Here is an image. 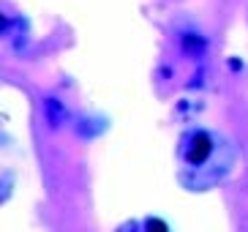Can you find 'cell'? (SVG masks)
I'll list each match as a JSON object with an SVG mask.
<instances>
[{
  "instance_id": "6da1fadb",
  "label": "cell",
  "mask_w": 248,
  "mask_h": 232,
  "mask_svg": "<svg viewBox=\"0 0 248 232\" xmlns=\"http://www.w3.org/2000/svg\"><path fill=\"white\" fill-rule=\"evenodd\" d=\"M237 153L224 134L191 129L177 142V175L188 191H207L229 178Z\"/></svg>"
},
{
  "instance_id": "3957f363",
  "label": "cell",
  "mask_w": 248,
  "mask_h": 232,
  "mask_svg": "<svg viewBox=\"0 0 248 232\" xmlns=\"http://www.w3.org/2000/svg\"><path fill=\"white\" fill-rule=\"evenodd\" d=\"M46 109H49V112H46L49 123H52V126H58V123H60V112H63V109H60V104L49 99V101H46Z\"/></svg>"
},
{
  "instance_id": "7a4b0ae2",
  "label": "cell",
  "mask_w": 248,
  "mask_h": 232,
  "mask_svg": "<svg viewBox=\"0 0 248 232\" xmlns=\"http://www.w3.org/2000/svg\"><path fill=\"white\" fill-rule=\"evenodd\" d=\"M183 44H186V52H188V55H194V52H197V55H202V52H204V41H202V38L186 36V38H183Z\"/></svg>"
},
{
  "instance_id": "277c9868",
  "label": "cell",
  "mask_w": 248,
  "mask_h": 232,
  "mask_svg": "<svg viewBox=\"0 0 248 232\" xmlns=\"http://www.w3.org/2000/svg\"><path fill=\"white\" fill-rule=\"evenodd\" d=\"M147 230H167V224H164V221H158V218H150V221H147Z\"/></svg>"
}]
</instances>
